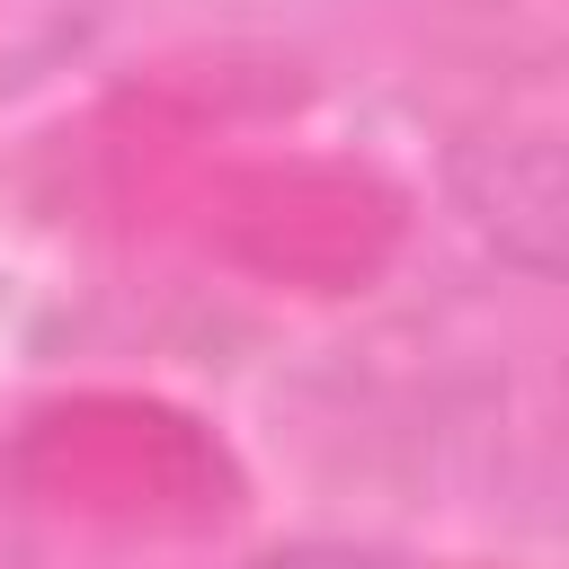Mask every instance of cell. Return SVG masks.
<instances>
[{
	"label": "cell",
	"instance_id": "2",
	"mask_svg": "<svg viewBox=\"0 0 569 569\" xmlns=\"http://www.w3.org/2000/svg\"><path fill=\"white\" fill-rule=\"evenodd\" d=\"M267 569H471V560H418V551H284Z\"/></svg>",
	"mask_w": 569,
	"mask_h": 569
},
{
	"label": "cell",
	"instance_id": "1",
	"mask_svg": "<svg viewBox=\"0 0 569 569\" xmlns=\"http://www.w3.org/2000/svg\"><path fill=\"white\" fill-rule=\"evenodd\" d=\"M107 27V0H0V107L62 80Z\"/></svg>",
	"mask_w": 569,
	"mask_h": 569
}]
</instances>
